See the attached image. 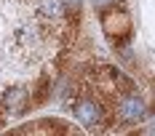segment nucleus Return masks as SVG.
<instances>
[{
  "label": "nucleus",
  "mask_w": 155,
  "mask_h": 136,
  "mask_svg": "<svg viewBox=\"0 0 155 136\" xmlns=\"http://www.w3.org/2000/svg\"><path fill=\"white\" fill-rule=\"evenodd\" d=\"M147 115H150V107H147V102L142 99L139 93H131L128 91V93H120L118 96V104H115V118H118V123L137 125Z\"/></svg>",
  "instance_id": "nucleus-1"
},
{
  "label": "nucleus",
  "mask_w": 155,
  "mask_h": 136,
  "mask_svg": "<svg viewBox=\"0 0 155 136\" xmlns=\"http://www.w3.org/2000/svg\"><path fill=\"white\" fill-rule=\"evenodd\" d=\"M72 112H75V120L83 125V128H99L102 123H104V107L99 104L94 96H75V102H72Z\"/></svg>",
  "instance_id": "nucleus-2"
},
{
  "label": "nucleus",
  "mask_w": 155,
  "mask_h": 136,
  "mask_svg": "<svg viewBox=\"0 0 155 136\" xmlns=\"http://www.w3.org/2000/svg\"><path fill=\"white\" fill-rule=\"evenodd\" d=\"M102 32L107 35L112 43H126L131 37V19L120 8H110L102 16Z\"/></svg>",
  "instance_id": "nucleus-3"
},
{
  "label": "nucleus",
  "mask_w": 155,
  "mask_h": 136,
  "mask_svg": "<svg viewBox=\"0 0 155 136\" xmlns=\"http://www.w3.org/2000/svg\"><path fill=\"white\" fill-rule=\"evenodd\" d=\"M32 107V96L24 86H14L0 99V118H19Z\"/></svg>",
  "instance_id": "nucleus-4"
},
{
  "label": "nucleus",
  "mask_w": 155,
  "mask_h": 136,
  "mask_svg": "<svg viewBox=\"0 0 155 136\" xmlns=\"http://www.w3.org/2000/svg\"><path fill=\"white\" fill-rule=\"evenodd\" d=\"M70 16L64 0H38V19L43 24H59Z\"/></svg>",
  "instance_id": "nucleus-5"
},
{
  "label": "nucleus",
  "mask_w": 155,
  "mask_h": 136,
  "mask_svg": "<svg viewBox=\"0 0 155 136\" xmlns=\"http://www.w3.org/2000/svg\"><path fill=\"white\" fill-rule=\"evenodd\" d=\"M64 3H67V11H70V16H78V14H80L83 0H64Z\"/></svg>",
  "instance_id": "nucleus-6"
},
{
  "label": "nucleus",
  "mask_w": 155,
  "mask_h": 136,
  "mask_svg": "<svg viewBox=\"0 0 155 136\" xmlns=\"http://www.w3.org/2000/svg\"><path fill=\"white\" fill-rule=\"evenodd\" d=\"M91 3H94V8H99V11H104V8H107V5H112L115 0H91Z\"/></svg>",
  "instance_id": "nucleus-7"
},
{
  "label": "nucleus",
  "mask_w": 155,
  "mask_h": 136,
  "mask_svg": "<svg viewBox=\"0 0 155 136\" xmlns=\"http://www.w3.org/2000/svg\"><path fill=\"white\" fill-rule=\"evenodd\" d=\"M142 134H155V123H150V125H144V128H142Z\"/></svg>",
  "instance_id": "nucleus-8"
}]
</instances>
